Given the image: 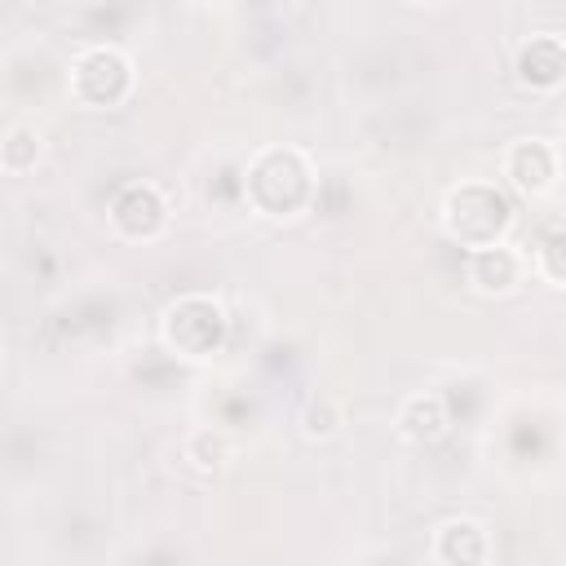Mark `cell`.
I'll list each match as a JSON object with an SVG mask.
<instances>
[{"mask_svg": "<svg viewBox=\"0 0 566 566\" xmlns=\"http://www.w3.org/2000/svg\"><path fill=\"white\" fill-rule=\"evenodd\" d=\"M473 203L478 208H469V199H464V190L460 195H451V230L460 234V239H473V243H482V248H491V239L504 230V221H509V208H504V199L495 195V190H486V186H473Z\"/></svg>", "mask_w": 566, "mask_h": 566, "instance_id": "cell-1", "label": "cell"}, {"mask_svg": "<svg viewBox=\"0 0 566 566\" xmlns=\"http://www.w3.org/2000/svg\"><path fill=\"white\" fill-rule=\"evenodd\" d=\"M221 336V310L203 296H186L181 305H172L168 314V340L186 345V354H208Z\"/></svg>", "mask_w": 566, "mask_h": 566, "instance_id": "cell-2", "label": "cell"}, {"mask_svg": "<svg viewBox=\"0 0 566 566\" xmlns=\"http://www.w3.org/2000/svg\"><path fill=\"white\" fill-rule=\"evenodd\" d=\"M517 71H522V80H526V84L548 88V84H557V80H562V71H566V49H562L553 35H535V40L522 49Z\"/></svg>", "mask_w": 566, "mask_h": 566, "instance_id": "cell-4", "label": "cell"}, {"mask_svg": "<svg viewBox=\"0 0 566 566\" xmlns=\"http://www.w3.org/2000/svg\"><path fill=\"white\" fill-rule=\"evenodd\" d=\"M438 557L447 562H482L486 557V539H482V526L473 522H447L442 526V539H438Z\"/></svg>", "mask_w": 566, "mask_h": 566, "instance_id": "cell-6", "label": "cell"}, {"mask_svg": "<svg viewBox=\"0 0 566 566\" xmlns=\"http://www.w3.org/2000/svg\"><path fill=\"white\" fill-rule=\"evenodd\" d=\"M509 172H513V181L522 190H544L548 177H553V159H548V150L539 142H531V146H517L509 155Z\"/></svg>", "mask_w": 566, "mask_h": 566, "instance_id": "cell-7", "label": "cell"}, {"mask_svg": "<svg viewBox=\"0 0 566 566\" xmlns=\"http://www.w3.org/2000/svg\"><path fill=\"white\" fill-rule=\"evenodd\" d=\"M124 84H128V62H124L119 53H111V49L88 53V57L80 62V71H75V88H80L88 102H115V97L124 93Z\"/></svg>", "mask_w": 566, "mask_h": 566, "instance_id": "cell-3", "label": "cell"}, {"mask_svg": "<svg viewBox=\"0 0 566 566\" xmlns=\"http://www.w3.org/2000/svg\"><path fill=\"white\" fill-rule=\"evenodd\" d=\"M442 424H447V416H442V402L438 398H411L402 407V429L411 438H438Z\"/></svg>", "mask_w": 566, "mask_h": 566, "instance_id": "cell-9", "label": "cell"}, {"mask_svg": "<svg viewBox=\"0 0 566 566\" xmlns=\"http://www.w3.org/2000/svg\"><path fill=\"white\" fill-rule=\"evenodd\" d=\"M513 274H517V261L504 248H478V256H473V283H482V287H509Z\"/></svg>", "mask_w": 566, "mask_h": 566, "instance_id": "cell-8", "label": "cell"}, {"mask_svg": "<svg viewBox=\"0 0 566 566\" xmlns=\"http://www.w3.org/2000/svg\"><path fill=\"white\" fill-rule=\"evenodd\" d=\"M115 221L128 230V234H150L159 221H164V203L150 186H128L119 199H115Z\"/></svg>", "mask_w": 566, "mask_h": 566, "instance_id": "cell-5", "label": "cell"}, {"mask_svg": "<svg viewBox=\"0 0 566 566\" xmlns=\"http://www.w3.org/2000/svg\"><path fill=\"white\" fill-rule=\"evenodd\" d=\"M544 256H548V270H553L557 279H566V234H557V239H548V248H544Z\"/></svg>", "mask_w": 566, "mask_h": 566, "instance_id": "cell-10", "label": "cell"}]
</instances>
